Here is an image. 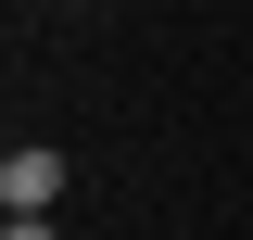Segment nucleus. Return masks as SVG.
Instances as JSON below:
<instances>
[{
	"label": "nucleus",
	"instance_id": "f257e3e1",
	"mask_svg": "<svg viewBox=\"0 0 253 240\" xmlns=\"http://www.w3.org/2000/svg\"><path fill=\"white\" fill-rule=\"evenodd\" d=\"M63 202V152L51 139H13L0 152V215H51Z\"/></svg>",
	"mask_w": 253,
	"mask_h": 240
},
{
	"label": "nucleus",
	"instance_id": "f03ea898",
	"mask_svg": "<svg viewBox=\"0 0 253 240\" xmlns=\"http://www.w3.org/2000/svg\"><path fill=\"white\" fill-rule=\"evenodd\" d=\"M0 240H63V228H51V215H13V228H0Z\"/></svg>",
	"mask_w": 253,
	"mask_h": 240
}]
</instances>
